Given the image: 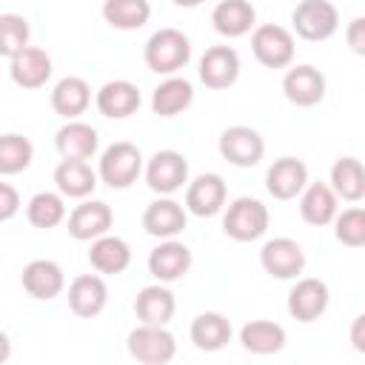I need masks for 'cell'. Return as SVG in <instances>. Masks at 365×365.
<instances>
[{
	"label": "cell",
	"mask_w": 365,
	"mask_h": 365,
	"mask_svg": "<svg viewBox=\"0 0 365 365\" xmlns=\"http://www.w3.org/2000/svg\"><path fill=\"white\" fill-rule=\"evenodd\" d=\"M143 60L154 74H177L191 60V43L180 29H157L145 40Z\"/></svg>",
	"instance_id": "1"
},
{
	"label": "cell",
	"mask_w": 365,
	"mask_h": 365,
	"mask_svg": "<svg viewBox=\"0 0 365 365\" xmlns=\"http://www.w3.org/2000/svg\"><path fill=\"white\" fill-rule=\"evenodd\" d=\"M268 222L271 214L265 202H259L257 197H237L225 208L222 231L237 242H254L268 231Z\"/></svg>",
	"instance_id": "2"
},
{
	"label": "cell",
	"mask_w": 365,
	"mask_h": 365,
	"mask_svg": "<svg viewBox=\"0 0 365 365\" xmlns=\"http://www.w3.org/2000/svg\"><path fill=\"white\" fill-rule=\"evenodd\" d=\"M143 174V154L134 143H111L103 154H100V165H97V177L108 185V188H128L131 182H137V177Z\"/></svg>",
	"instance_id": "3"
},
{
	"label": "cell",
	"mask_w": 365,
	"mask_h": 365,
	"mask_svg": "<svg viewBox=\"0 0 365 365\" xmlns=\"http://www.w3.org/2000/svg\"><path fill=\"white\" fill-rule=\"evenodd\" d=\"M125 348H128V356L137 359V362L165 365L177 354V339H174V334L165 325H145V322H140L128 334Z\"/></svg>",
	"instance_id": "4"
},
{
	"label": "cell",
	"mask_w": 365,
	"mask_h": 365,
	"mask_svg": "<svg viewBox=\"0 0 365 365\" xmlns=\"http://www.w3.org/2000/svg\"><path fill=\"white\" fill-rule=\"evenodd\" d=\"M291 26L308 43L328 40L339 29V9L331 0H299L291 11Z\"/></svg>",
	"instance_id": "5"
},
{
	"label": "cell",
	"mask_w": 365,
	"mask_h": 365,
	"mask_svg": "<svg viewBox=\"0 0 365 365\" xmlns=\"http://www.w3.org/2000/svg\"><path fill=\"white\" fill-rule=\"evenodd\" d=\"M251 51L265 68H285L294 60V34L285 26L262 23L251 31Z\"/></svg>",
	"instance_id": "6"
},
{
	"label": "cell",
	"mask_w": 365,
	"mask_h": 365,
	"mask_svg": "<svg viewBox=\"0 0 365 365\" xmlns=\"http://www.w3.org/2000/svg\"><path fill=\"white\" fill-rule=\"evenodd\" d=\"M259 265L274 279H297L305 271V251L291 237H274L259 248Z\"/></svg>",
	"instance_id": "7"
},
{
	"label": "cell",
	"mask_w": 365,
	"mask_h": 365,
	"mask_svg": "<svg viewBox=\"0 0 365 365\" xmlns=\"http://www.w3.org/2000/svg\"><path fill=\"white\" fill-rule=\"evenodd\" d=\"M145 182L154 194L171 197L174 191H180L188 182V160L174 148L157 151L145 165Z\"/></svg>",
	"instance_id": "8"
},
{
	"label": "cell",
	"mask_w": 365,
	"mask_h": 365,
	"mask_svg": "<svg viewBox=\"0 0 365 365\" xmlns=\"http://www.w3.org/2000/svg\"><path fill=\"white\" fill-rule=\"evenodd\" d=\"M220 154L237 168H251L265 154V140L251 125H231L220 134Z\"/></svg>",
	"instance_id": "9"
},
{
	"label": "cell",
	"mask_w": 365,
	"mask_h": 365,
	"mask_svg": "<svg viewBox=\"0 0 365 365\" xmlns=\"http://www.w3.org/2000/svg\"><path fill=\"white\" fill-rule=\"evenodd\" d=\"M328 302H331V291L317 277H302L288 291V314L297 322H314V319H319L328 311Z\"/></svg>",
	"instance_id": "10"
},
{
	"label": "cell",
	"mask_w": 365,
	"mask_h": 365,
	"mask_svg": "<svg viewBox=\"0 0 365 365\" xmlns=\"http://www.w3.org/2000/svg\"><path fill=\"white\" fill-rule=\"evenodd\" d=\"M325 86H328L325 83V74L319 68L308 66V63L288 68L285 77H282V94H285V100L294 103V106H299V108H311V106L322 103Z\"/></svg>",
	"instance_id": "11"
},
{
	"label": "cell",
	"mask_w": 365,
	"mask_h": 365,
	"mask_svg": "<svg viewBox=\"0 0 365 365\" xmlns=\"http://www.w3.org/2000/svg\"><path fill=\"white\" fill-rule=\"evenodd\" d=\"M225 180L220 174H200L191 182H185V211L194 217H214L225 205Z\"/></svg>",
	"instance_id": "12"
},
{
	"label": "cell",
	"mask_w": 365,
	"mask_h": 365,
	"mask_svg": "<svg viewBox=\"0 0 365 365\" xmlns=\"http://www.w3.org/2000/svg\"><path fill=\"white\" fill-rule=\"evenodd\" d=\"M194 257H191V248L180 240H163L151 254H148V274L157 279V282H174V279H182L191 268Z\"/></svg>",
	"instance_id": "13"
},
{
	"label": "cell",
	"mask_w": 365,
	"mask_h": 365,
	"mask_svg": "<svg viewBox=\"0 0 365 365\" xmlns=\"http://www.w3.org/2000/svg\"><path fill=\"white\" fill-rule=\"evenodd\" d=\"M188 222V211L182 202L171 200V197H160L154 202L145 205L143 211V228L157 237V240H171L177 237Z\"/></svg>",
	"instance_id": "14"
},
{
	"label": "cell",
	"mask_w": 365,
	"mask_h": 365,
	"mask_svg": "<svg viewBox=\"0 0 365 365\" xmlns=\"http://www.w3.org/2000/svg\"><path fill=\"white\" fill-rule=\"evenodd\" d=\"M114 214L103 200H86L68 214V234L80 242H91L111 231Z\"/></svg>",
	"instance_id": "15"
},
{
	"label": "cell",
	"mask_w": 365,
	"mask_h": 365,
	"mask_svg": "<svg viewBox=\"0 0 365 365\" xmlns=\"http://www.w3.org/2000/svg\"><path fill=\"white\" fill-rule=\"evenodd\" d=\"M308 182V165L297 157H279L268 165L265 188L274 200H294Z\"/></svg>",
	"instance_id": "16"
},
{
	"label": "cell",
	"mask_w": 365,
	"mask_h": 365,
	"mask_svg": "<svg viewBox=\"0 0 365 365\" xmlns=\"http://www.w3.org/2000/svg\"><path fill=\"white\" fill-rule=\"evenodd\" d=\"M108 302V285L100 274H80L71 279L68 285V308L71 314L83 317V319H91L97 314H103Z\"/></svg>",
	"instance_id": "17"
},
{
	"label": "cell",
	"mask_w": 365,
	"mask_h": 365,
	"mask_svg": "<svg viewBox=\"0 0 365 365\" xmlns=\"http://www.w3.org/2000/svg\"><path fill=\"white\" fill-rule=\"evenodd\" d=\"M240 77V54L231 46H211L200 57V80L208 88H228Z\"/></svg>",
	"instance_id": "18"
},
{
	"label": "cell",
	"mask_w": 365,
	"mask_h": 365,
	"mask_svg": "<svg viewBox=\"0 0 365 365\" xmlns=\"http://www.w3.org/2000/svg\"><path fill=\"white\" fill-rule=\"evenodd\" d=\"M140 103H143L140 88L131 80H108L106 86H100V91L94 97L97 111L103 117H108V120H125V117H131L140 108Z\"/></svg>",
	"instance_id": "19"
},
{
	"label": "cell",
	"mask_w": 365,
	"mask_h": 365,
	"mask_svg": "<svg viewBox=\"0 0 365 365\" xmlns=\"http://www.w3.org/2000/svg\"><path fill=\"white\" fill-rule=\"evenodd\" d=\"M9 74L20 88H40L51 77V57L37 46H26L11 57Z\"/></svg>",
	"instance_id": "20"
},
{
	"label": "cell",
	"mask_w": 365,
	"mask_h": 365,
	"mask_svg": "<svg viewBox=\"0 0 365 365\" xmlns=\"http://www.w3.org/2000/svg\"><path fill=\"white\" fill-rule=\"evenodd\" d=\"M20 279H23L26 294L34 297V299H54L66 288L63 268L54 259H31V262H26Z\"/></svg>",
	"instance_id": "21"
},
{
	"label": "cell",
	"mask_w": 365,
	"mask_h": 365,
	"mask_svg": "<svg viewBox=\"0 0 365 365\" xmlns=\"http://www.w3.org/2000/svg\"><path fill=\"white\" fill-rule=\"evenodd\" d=\"M54 145H57L63 160H88L97 151L100 137H97L94 125H88L83 120H68L66 125L57 128Z\"/></svg>",
	"instance_id": "22"
},
{
	"label": "cell",
	"mask_w": 365,
	"mask_h": 365,
	"mask_svg": "<svg viewBox=\"0 0 365 365\" xmlns=\"http://www.w3.org/2000/svg\"><path fill=\"white\" fill-rule=\"evenodd\" d=\"M339 197L328 182H305L299 191V217L308 225H328L336 217Z\"/></svg>",
	"instance_id": "23"
},
{
	"label": "cell",
	"mask_w": 365,
	"mask_h": 365,
	"mask_svg": "<svg viewBox=\"0 0 365 365\" xmlns=\"http://www.w3.org/2000/svg\"><path fill=\"white\" fill-rule=\"evenodd\" d=\"M174 311H177V302H174V294L165 288V282L140 288V294L134 299V314L145 325H168Z\"/></svg>",
	"instance_id": "24"
},
{
	"label": "cell",
	"mask_w": 365,
	"mask_h": 365,
	"mask_svg": "<svg viewBox=\"0 0 365 365\" xmlns=\"http://www.w3.org/2000/svg\"><path fill=\"white\" fill-rule=\"evenodd\" d=\"M231 334H234L231 319L225 314H220V311H202V314H197L194 322H191V328H188L191 342L200 351H208V354L225 348L231 342Z\"/></svg>",
	"instance_id": "25"
},
{
	"label": "cell",
	"mask_w": 365,
	"mask_h": 365,
	"mask_svg": "<svg viewBox=\"0 0 365 365\" xmlns=\"http://www.w3.org/2000/svg\"><path fill=\"white\" fill-rule=\"evenodd\" d=\"M214 31L222 37H242L257 23V9L248 0H220L211 11Z\"/></svg>",
	"instance_id": "26"
},
{
	"label": "cell",
	"mask_w": 365,
	"mask_h": 365,
	"mask_svg": "<svg viewBox=\"0 0 365 365\" xmlns=\"http://www.w3.org/2000/svg\"><path fill=\"white\" fill-rule=\"evenodd\" d=\"M88 106H91V86L77 74L57 80V86L51 88V108L66 120H77Z\"/></svg>",
	"instance_id": "27"
},
{
	"label": "cell",
	"mask_w": 365,
	"mask_h": 365,
	"mask_svg": "<svg viewBox=\"0 0 365 365\" xmlns=\"http://www.w3.org/2000/svg\"><path fill=\"white\" fill-rule=\"evenodd\" d=\"M97 171L86 160H60V165L54 168L57 191L71 200H86L97 188Z\"/></svg>",
	"instance_id": "28"
},
{
	"label": "cell",
	"mask_w": 365,
	"mask_h": 365,
	"mask_svg": "<svg viewBox=\"0 0 365 365\" xmlns=\"http://www.w3.org/2000/svg\"><path fill=\"white\" fill-rule=\"evenodd\" d=\"M285 339H288L285 328L279 322H271V319H251L240 328V345L257 356L279 354L285 348Z\"/></svg>",
	"instance_id": "29"
},
{
	"label": "cell",
	"mask_w": 365,
	"mask_h": 365,
	"mask_svg": "<svg viewBox=\"0 0 365 365\" xmlns=\"http://www.w3.org/2000/svg\"><path fill=\"white\" fill-rule=\"evenodd\" d=\"M194 103V86L185 77L168 74L154 91H151V111L160 117H177Z\"/></svg>",
	"instance_id": "30"
},
{
	"label": "cell",
	"mask_w": 365,
	"mask_h": 365,
	"mask_svg": "<svg viewBox=\"0 0 365 365\" xmlns=\"http://www.w3.org/2000/svg\"><path fill=\"white\" fill-rule=\"evenodd\" d=\"M88 262L97 274H123L131 265V248L123 237L103 234V237L91 240Z\"/></svg>",
	"instance_id": "31"
},
{
	"label": "cell",
	"mask_w": 365,
	"mask_h": 365,
	"mask_svg": "<svg viewBox=\"0 0 365 365\" xmlns=\"http://www.w3.org/2000/svg\"><path fill=\"white\" fill-rule=\"evenodd\" d=\"M334 194L348 202H359L365 197V171L356 157H339L331 165V182Z\"/></svg>",
	"instance_id": "32"
},
{
	"label": "cell",
	"mask_w": 365,
	"mask_h": 365,
	"mask_svg": "<svg viewBox=\"0 0 365 365\" xmlns=\"http://www.w3.org/2000/svg\"><path fill=\"white\" fill-rule=\"evenodd\" d=\"M151 17L148 0H103V20L117 31L143 29Z\"/></svg>",
	"instance_id": "33"
},
{
	"label": "cell",
	"mask_w": 365,
	"mask_h": 365,
	"mask_svg": "<svg viewBox=\"0 0 365 365\" xmlns=\"http://www.w3.org/2000/svg\"><path fill=\"white\" fill-rule=\"evenodd\" d=\"M26 217L34 228H54L66 220V200L60 191H37L29 205H26Z\"/></svg>",
	"instance_id": "34"
},
{
	"label": "cell",
	"mask_w": 365,
	"mask_h": 365,
	"mask_svg": "<svg viewBox=\"0 0 365 365\" xmlns=\"http://www.w3.org/2000/svg\"><path fill=\"white\" fill-rule=\"evenodd\" d=\"M34 160V145L29 137L23 134H0V174L3 177H11V174H20L31 165Z\"/></svg>",
	"instance_id": "35"
},
{
	"label": "cell",
	"mask_w": 365,
	"mask_h": 365,
	"mask_svg": "<svg viewBox=\"0 0 365 365\" xmlns=\"http://www.w3.org/2000/svg\"><path fill=\"white\" fill-rule=\"evenodd\" d=\"M29 37H31V26L23 14H14V11L0 14V57L11 60L20 48L29 46Z\"/></svg>",
	"instance_id": "36"
},
{
	"label": "cell",
	"mask_w": 365,
	"mask_h": 365,
	"mask_svg": "<svg viewBox=\"0 0 365 365\" xmlns=\"http://www.w3.org/2000/svg\"><path fill=\"white\" fill-rule=\"evenodd\" d=\"M331 222H334V234L342 245H348V248H362L365 245V211L359 205L336 211V217Z\"/></svg>",
	"instance_id": "37"
},
{
	"label": "cell",
	"mask_w": 365,
	"mask_h": 365,
	"mask_svg": "<svg viewBox=\"0 0 365 365\" xmlns=\"http://www.w3.org/2000/svg\"><path fill=\"white\" fill-rule=\"evenodd\" d=\"M17 211H20V194H17V188L9 185V182H0V222L11 220Z\"/></svg>",
	"instance_id": "38"
},
{
	"label": "cell",
	"mask_w": 365,
	"mask_h": 365,
	"mask_svg": "<svg viewBox=\"0 0 365 365\" xmlns=\"http://www.w3.org/2000/svg\"><path fill=\"white\" fill-rule=\"evenodd\" d=\"M345 40H348V46H351L354 54H365V17H354L348 23Z\"/></svg>",
	"instance_id": "39"
},
{
	"label": "cell",
	"mask_w": 365,
	"mask_h": 365,
	"mask_svg": "<svg viewBox=\"0 0 365 365\" xmlns=\"http://www.w3.org/2000/svg\"><path fill=\"white\" fill-rule=\"evenodd\" d=\"M351 345L362 354L365 351V317H354V325H351Z\"/></svg>",
	"instance_id": "40"
},
{
	"label": "cell",
	"mask_w": 365,
	"mask_h": 365,
	"mask_svg": "<svg viewBox=\"0 0 365 365\" xmlns=\"http://www.w3.org/2000/svg\"><path fill=\"white\" fill-rule=\"evenodd\" d=\"M9 356H11V339H9L6 331H0V365H3Z\"/></svg>",
	"instance_id": "41"
},
{
	"label": "cell",
	"mask_w": 365,
	"mask_h": 365,
	"mask_svg": "<svg viewBox=\"0 0 365 365\" xmlns=\"http://www.w3.org/2000/svg\"><path fill=\"white\" fill-rule=\"evenodd\" d=\"M171 3H177V6H182V9H194V6H200L202 0H171Z\"/></svg>",
	"instance_id": "42"
}]
</instances>
